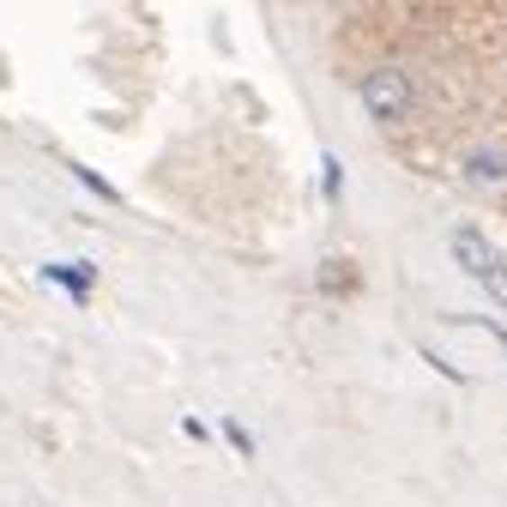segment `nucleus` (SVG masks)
I'll use <instances>...</instances> for the list:
<instances>
[{
  "mask_svg": "<svg viewBox=\"0 0 507 507\" xmlns=\"http://www.w3.org/2000/svg\"><path fill=\"white\" fill-rule=\"evenodd\" d=\"M453 260L466 266V278H477V285L507 308V260H502V248L489 242L477 223H459V230H453Z\"/></svg>",
  "mask_w": 507,
  "mask_h": 507,
  "instance_id": "1",
  "label": "nucleus"
},
{
  "mask_svg": "<svg viewBox=\"0 0 507 507\" xmlns=\"http://www.w3.org/2000/svg\"><path fill=\"white\" fill-rule=\"evenodd\" d=\"M357 97H363V109L375 115V122H405L417 91H411V73H405V67H375V73H363Z\"/></svg>",
  "mask_w": 507,
  "mask_h": 507,
  "instance_id": "2",
  "label": "nucleus"
},
{
  "mask_svg": "<svg viewBox=\"0 0 507 507\" xmlns=\"http://www.w3.org/2000/svg\"><path fill=\"white\" fill-rule=\"evenodd\" d=\"M42 278H49V285L55 290H67V296H73V303H91V290H97V266H67V260H49L42 266Z\"/></svg>",
  "mask_w": 507,
  "mask_h": 507,
  "instance_id": "3",
  "label": "nucleus"
},
{
  "mask_svg": "<svg viewBox=\"0 0 507 507\" xmlns=\"http://www.w3.org/2000/svg\"><path fill=\"white\" fill-rule=\"evenodd\" d=\"M466 176H471V182H477V187L502 182V176H507V158H502V151H495V145H477V151H471V158H466Z\"/></svg>",
  "mask_w": 507,
  "mask_h": 507,
  "instance_id": "4",
  "label": "nucleus"
},
{
  "mask_svg": "<svg viewBox=\"0 0 507 507\" xmlns=\"http://www.w3.org/2000/svg\"><path fill=\"white\" fill-rule=\"evenodd\" d=\"M321 194L326 200H345V163L332 158V151H321Z\"/></svg>",
  "mask_w": 507,
  "mask_h": 507,
  "instance_id": "5",
  "label": "nucleus"
},
{
  "mask_svg": "<svg viewBox=\"0 0 507 507\" xmlns=\"http://www.w3.org/2000/svg\"><path fill=\"white\" fill-rule=\"evenodd\" d=\"M73 176H79V182L91 187V194H103V200H122V187H115V182H103L97 169H85V163H73Z\"/></svg>",
  "mask_w": 507,
  "mask_h": 507,
  "instance_id": "6",
  "label": "nucleus"
},
{
  "mask_svg": "<svg viewBox=\"0 0 507 507\" xmlns=\"http://www.w3.org/2000/svg\"><path fill=\"white\" fill-rule=\"evenodd\" d=\"M218 435H223V441H230V447H236L242 459H254V435H248L242 423H218Z\"/></svg>",
  "mask_w": 507,
  "mask_h": 507,
  "instance_id": "7",
  "label": "nucleus"
},
{
  "mask_svg": "<svg viewBox=\"0 0 507 507\" xmlns=\"http://www.w3.org/2000/svg\"><path fill=\"white\" fill-rule=\"evenodd\" d=\"M182 435H194V441H205V435H212V423H200V417H182Z\"/></svg>",
  "mask_w": 507,
  "mask_h": 507,
  "instance_id": "8",
  "label": "nucleus"
}]
</instances>
